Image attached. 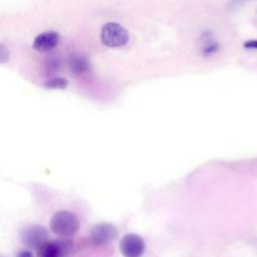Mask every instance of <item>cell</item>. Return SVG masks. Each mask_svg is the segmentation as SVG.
Returning <instances> with one entry per match:
<instances>
[{"mask_svg":"<svg viewBox=\"0 0 257 257\" xmlns=\"http://www.w3.org/2000/svg\"><path fill=\"white\" fill-rule=\"evenodd\" d=\"M68 66L72 73L81 74L87 70L88 63L84 57L80 55H73L69 58Z\"/></svg>","mask_w":257,"mask_h":257,"instance_id":"cell-8","label":"cell"},{"mask_svg":"<svg viewBox=\"0 0 257 257\" xmlns=\"http://www.w3.org/2000/svg\"><path fill=\"white\" fill-rule=\"evenodd\" d=\"M8 59H9L8 50L6 49V47L3 44H1L0 45V62L5 63Z\"/></svg>","mask_w":257,"mask_h":257,"instance_id":"cell-10","label":"cell"},{"mask_svg":"<svg viewBox=\"0 0 257 257\" xmlns=\"http://www.w3.org/2000/svg\"><path fill=\"white\" fill-rule=\"evenodd\" d=\"M243 46L247 49H257V39H251L244 42Z\"/></svg>","mask_w":257,"mask_h":257,"instance_id":"cell-12","label":"cell"},{"mask_svg":"<svg viewBox=\"0 0 257 257\" xmlns=\"http://www.w3.org/2000/svg\"><path fill=\"white\" fill-rule=\"evenodd\" d=\"M67 84H68V82L65 78L54 77V78H51L48 81H46L45 87H47L49 89H64V88H66Z\"/></svg>","mask_w":257,"mask_h":257,"instance_id":"cell-9","label":"cell"},{"mask_svg":"<svg viewBox=\"0 0 257 257\" xmlns=\"http://www.w3.org/2000/svg\"><path fill=\"white\" fill-rule=\"evenodd\" d=\"M218 44L217 43H211L209 45H207L205 48H204V53L205 54H212L214 52H216L218 50Z\"/></svg>","mask_w":257,"mask_h":257,"instance_id":"cell-11","label":"cell"},{"mask_svg":"<svg viewBox=\"0 0 257 257\" xmlns=\"http://www.w3.org/2000/svg\"><path fill=\"white\" fill-rule=\"evenodd\" d=\"M20 239L28 248L37 250L43 243L48 241V232L42 226L31 225L21 230Z\"/></svg>","mask_w":257,"mask_h":257,"instance_id":"cell-3","label":"cell"},{"mask_svg":"<svg viewBox=\"0 0 257 257\" xmlns=\"http://www.w3.org/2000/svg\"><path fill=\"white\" fill-rule=\"evenodd\" d=\"M145 248V242L142 237L134 233L125 234L119 243V250L123 257H141Z\"/></svg>","mask_w":257,"mask_h":257,"instance_id":"cell-4","label":"cell"},{"mask_svg":"<svg viewBox=\"0 0 257 257\" xmlns=\"http://www.w3.org/2000/svg\"><path fill=\"white\" fill-rule=\"evenodd\" d=\"M16 257H33V255L29 250H21Z\"/></svg>","mask_w":257,"mask_h":257,"instance_id":"cell-13","label":"cell"},{"mask_svg":"<svg viewBox=\"0 0 257 257\" xmlns=\"http://www.w3.org/2000/svg\"><path fill=\"white\" fill-rule=\"evenodd\" d=\"M37 257H66L70 251L66 241H46L37 250Z\"/></svg>","mask_w":257,"mask_h":257,"instance_id":"cell-5","label":"cell"},{"mask_svg":"<svg viewBox=\"0 0 257 257\" xmlns=\"http://www.w3.org/2000/svg\"><path fill=\"white\" fill-rule=\"evenodd\" d=\"M59 41V34L55 31H46L39 35H37L34 38L32 47L41 52L49 51L53 49Z\"/></svg>","mask_w":257,"mask_h":257,"instance_id":"cell-7","label":"cell"},{"mask_svg":"<svg viewBox=\"0 0 257 257\" xmlns=\"http://www.w3.org/2000/svg\"><path fill=\"white\" fill-rule=\"evenodd\" d=\"M116 236V228L109 223H99L95 225L90 233V239L95 245H105L113 241Z\"/></svg>","mask_w":257,"mask_h":257,"instance_id":"cell-6","label":"cell"},{"mask_svg":"<svg viewBox=\"0 0 257 257\" xmlns=\"http://www.w3.org/2000/svg\"><path fill=\"white\" fill-rule=\"evenodd\" d=\"M79 228V222L75 214L61 210L53 214L50 220V230L57 236L68 238L75 235Z\"/></svg>","mask_w":257,"mask_h":257,"instance_id":"cell-1","label":"cell"},{"mask_svg":"<svg viewBox=\"0 0 257 257\" xmlns=\"http://www.w3.org/2000/svg\"><path fill=\"white\" fill-rule=\"evenodd\" d=\"M100 40L101 43L107 47H120L127 43L128 33L120 24L108 22L101 28Z\"/></svg>","mask_w":257,"mask_h":257,"instance_id":"cell-2","label":"cell"}]
</instances>
